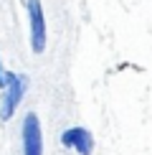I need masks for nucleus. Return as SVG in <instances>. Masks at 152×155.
I'll return each instance as SVG.
<instances>
[{
	"instance_id": "20e7f679",
	"label": "nucleus",
	"mask_w": 152,
	"mask_h": 155,
	"mask_svg": "<svg viewBox=\"0 0 152 155\" xmlns=\"http://www.w3.org/2000/svg\"><path fill=\"white\" fill-rule=\"evenodd\" d=\"M61 143L66 147H74L79 155H91L94 153V137L86 127H68V130H63Z\"/></svg>"
},
{
	"instance_id": "f257e3e1",
	"label": "nucleus",
	"mask_w": 152,
	"mask_h": 155,
	"mask_svg": "<svg viewBox=\"0 0 152 155\" xmlns=\"http://www.w3.org/2000/svg\"><path fill=\"white\" fill-rule=\"evenodd\" d=\"M25 89H28V76L25 74H10V84L5 87V94L0 99V120H10L15 114Z\"/></svg>"
},
{
	"instance_id": "7ed1b4c3",
	"label": "nucleus",
	"mask_w": 152,
	"mask_h": 155,
	"mask_svg": "<svg viewBox=\"0 0 152 155\" xmlns=\"http://www.w3.org/2000/svg\"><path fill=\"white\" fill-rule=\"evenodd\" d=\"M23 155H43V135L36 112H28L23 120Z\"/></svg>"
},
{
	"instance_id": "f03ea898",
	"label": "nucleus",
	"mask_w": 152,
	"mask_h": 155,
	"mask_svg": "<svg viewBox=\"0 0 152 155\" xmlns=\"http://www.w3.org/2000/svg\"><path fill=\"white\" fill-rule=\"evenodd\" d=\"M28 8V23H30V48L33 54L46 51V18H43V5L41 0H25Z\"/></svg>"
}]
</instances>
